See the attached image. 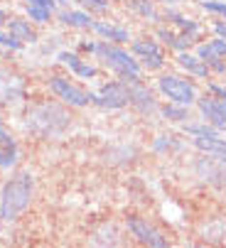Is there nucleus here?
I'll list each match as a JSON object with an SVG mask.
<instances>
[{"instance_id": "nucleus-25", "label": "nucleus", "mask_w": 226, "mask_h": 248, "mask_svg": "<svg viewBox=\"0 0 226 248\" xmlns=\"http://www.w3.org/2000/svg\"><path fill=\"white\" fill-rule=\"evenodd\" d=\"M182 148V143L172 135V133H160L155 140H153V150L158 153V155H167V153H175V150H179Z\"/></svg>"}, {"instance_id": "nucleus-28", "label": "nucleus", "mask_w": 226, "mask_h": 248, "mask_svg": "<svg viewBox=\"0 0 226 248\" xmlns=\"http://www.w3.org/2000/svg\"><path fill=\"white\" fill-rule=\"evenodd\" d=\"M199 5H202V10L214 13V15H219V17L226 20V0H202Z\"/></svg>"}, {"instance_id": "nucleus-22", "label": "nucleus", "mask_w": 226, "mask_h": 248, "mask_svg": "<svg viewBox=\"0 0 226 248\" xmlns=\"http://www.w3.org/2000/svg\"><path fill=\"white\" fill-rule=\"evenodd\" d=\"M8 32L13 34V37H17L22 45L25 42H37V30L30 25V20H22V17H10L8 20Z\"/></svg>"}, {"instance_id": "nucleus-5", "label": "nucleus", "mask_w": 226, "mask_h": 248, "mask_svg": "<svg viewBox=\"0 0 226 248\" xmlns=\"http://www.w3.org/2000/svg\"><path fill=\"white\" fill-rule=\"evenodd\" d=\"M130 54L140 62V66L145 72H162L167 59H165V52L160 47V42L155 37H140V40H133L130 42Z\"/></svg>"}, {"instance_id": "nucleus-24", "label": "nucleus", "mask_w": 226, "mask_h": 248, "mask_svg": "<svg viewBox=\"0 0 226 248\" xmlns=\"http://www.w3.org/2000/svg\"><path fill=\"white\" fill-rule=\"evenodd\" d=\"M126 5L130 13H135L138 17L147 20V22H158L162 15L155 8V0H126Z\"/></svg>"}, {"instance_id": "nucleus-15", "label": "nucleus", "mask_w": 226, "mask_h": 248, "mask_svg": "<svg viewBox=\"0 0 226 248\" xmlns=\"http://www.w3.org/2000/svg\"><path fill=\"white\" fill-rule=\"evenodd\" d=\"M103 42H111V45H126L130 40V32L128 27H121V25H111V22H103V20H94V27H91Z\"/></svg>"}, {"instance_id": "nucleus-18", "label": "nucleus", "mask_w": 226, "mask_h": 248, "mask_svg": "<svg viewBox=\"0 0 226 248\" xmlns=\"http://www.w3.org/2000/svg\"><path fill=\"white\" fill-rule=\"evenodd\" d=\"M57 59L64 64V66H69L71 69V72L74 74H77V77H81V79H94L96 77V66H91L89 62H84L77 52H59L57 54Z\"/></svg>"}, {"instance_id": "nucleus-7", "label": "nucleus", "mask_w": 226, "mask_h": 248, "mask_svg": "<svg viewBox=\"0 0 226 248\" xmlns=\"http://www.w3.org/2000/svg\"><path fill=\"white\" fill-rule=\"evenodd\" d=\"M126 224H128L130 236H133L138 243H143V246H147V248H172L170 241H167V236H165L160 229H155L147 219H143V217H128Z\"/></svg>"}, {"instance_id": "nucleus-11", "label": "nucleus", "mask_w": 226, "mask_h": 248, "mask_svg": "<svg viewBox=\"0 0 226 248\" xmlns=\"http://www.w3.org/2000/svg\"><path fill=\"white\" fill-rule=\"evenodd\" d=\"M128 89H130V106H133V108H135L140 116H145V118H153L155 113H160V103H158L155 93L150 91L143 81L130 84Z\"/></svg>"}, {"instance_id": "nucleus-19", "label": "nucleus", "mask_w": 226, "mask_h": 248, "mask_svg": "<svg viewBox=\"0 0 226 248\" xmlns=\"http://www.w3.org/2000/svg\"><path fill=\"white\" fill-rule=\"evenodd\" d=\"M17 160V145H15V140L13 135L5 130L3 121H0V167L3 170H10Z\"/></svg>"}, {"instance_id": "nucleus-33", "label": "nucleus", "mask_w": 226, "mask_h": 248, "mask_svg": "<svg viewBox=\"0 0 226 248\" xmlns=\"http://www.w3.org/2000/svg\"><path fill=\"white\" fill-rule=\"evenodd\" d=\"M207 66H209V72H211V74L226 77V59H224V57H216V59H214V62H209Z\"/></svg>"}, {"instance_id": "nucleus-2", "label": "nucleus", "mask_w": 226, "mask_h": 248, "mask_svg": "<svg viewBox=\"0 0 226 248\" xmlns=\"http://www.w3.org/2000/svg\"><path fill=\"white\" fill-rule=\"evenodd\" d=\"M94 57L101 59V64H103L106 69H111V72L118 77V81H123L126 86L143 81V79H140V74H143L140 62H138L128 49H123L121 45H111V42H103V40H101V42L96 45Z\"/></svg>"}, {"instance_id": "nucleus-14", "label": "nucleus", "mask_w": 226, "mask_h": 248, "mask_svg": "<svg viewBox=\"0 0 226 248\" xmlns=\"http://www.w3.org/2000/svg\"><path fill=\"white\" fill-rule=\"evenodd\" d=\"M155 37H158L167 49H175L177 54H179V52H190V47L194 45L192 37H187V34H182V32H175V30H170V27H165V25H158Z\"/></svg>"}, {"instance_id": "nucleus-12", "label": "nucleus", "mask_w": 226, "mask_h": 248, "mask_svg": "<svg viewBox=\"0 0 226 248\" xmlns=\"http://www.w3.org/2000/svg\"><path fill=\"white\" fill-rule=\"evenodd\" d=\"M197 108H199L204 123H209L219 133H226V111H224V106L219 103V98H214L211 93H204V96L197 98Z\"/></svg>"}, {"instance_id": "nucleus-1", "label": "nucleus", "mask_w": 226, "mask_h": 248, "mask_svg": "<svg viewBox=\"0 0 226 248\" xmlns=\"http://www.w3.org/2000/svg\"><path fill=\"white\" fill-rule=\"evenodd\" d=\"M71 123H74V116L69 113V108H64V106L54 101L30 103L25 111V118H22V128L40 140L62 138L71 128Z\"/></svg>"}, {"instance_id": "nucleus-8", "label": "nucleus", "mask_w": 226, "mask_h": 248, "mask_svg": "<svg viewBox=\"0 0 226 248\" xmlns=\"http://www.w3.org/2000/svg\"><path fill=\"white\" fill-rule=\"evenodd\" d=\"M27 96V81L8 66H0V106H15Z\"/></svg>"}, {"instance_id": "nucleus-30", "label": "nucleus", "mask_w": 226, "mask_h": 248, "mask_svg": "<svg viewBox=\"0 0 226 248\" xmlns=\"http://www.w3.org/2000/svg\"><path fill=\"white\" fill-rule=\"evenodd\" d=\"M77 3L84 10H89V15L91 13H106L108 10V0H77Z\"/></svg>"}, {"instance_id": "nucleus-20", "label": "nucleus", "mask_w": 226, "mask_h": 248, "mask_svg": "<svg viewBox=\"0 0 226 248\" xmlns=\"http://www.w3.org/2000/svg\"><path fill=\"white\" fill-rule=\"evenodd\" d=\"M162 17L170 20L182 34H187V37H192V40L202 32V27H199V22H197L194 17H187V15H182V13H177V10H165Z\"/></svg>"}, {"instance_id": "nucleus-26", "label": "nucleus", "mask_w": 226, "mask_h": 248, "mask_svg": "<svg viewBox=\"0 0 226 248\" xmlns=\"http://www.w3.org/2000/svg\"><path fill=\"white\" fill-rule=\"evenodd\" d=\"M160 116L165 121H172V123H187V118H190V108L177 106V103H165V106H160Z\"/></svg>"}, {"instance_id": "nucleus-4", "label": "nucleus", "mask_w": 226, "mask_h": 248, "mask_svg": "<svg viewBox=\"0 0 226 248\" xmlns=\"http://www.w3.org/2000/svg\"><path fill=\"white\" fill-rule=\"evenodd\" d=\"M158 91L162 93V98H167V103H177V106H190L197 103V86L194 81L184 79L179 74H160L158 77Z\"/></svg>"}, {"instance_id": "nucleus-6", "label": "nucleus", "mask_w": 226, "mask_h": 248, "mask_svg": "<svg viewBox=\"0 0 226 248\" xmlns=\"http://www.w3.org/2000/svg\"><path fill=\"white\" fill-rule=\"evenodd\" d=\"M47 86L59 101H64L66 106H74V108H84V106L91 103V93L84 91L81 86H77L74 81H69L66 77L54 74V77L47 79Z\"/></svg>"}, {"instance_id": "nucleus-3", "label": "nucleus", "mask_w": 226, "mask_h": 248, "mask_svg": "<svg viewBox=\"0 0 226 248\" xmlns=\"http://www.w3.org/2000/svg\"><path fill=\"white\" fill-rule=\"evenodd\" d=\"M34 194V180L30 172H15L3 187V197H0V219L13 221L17 219L22 211L30 206Z\"/></svg>"}, {"instance_id": "nucleus-10", "label": "nucleus", "mask_w": 226, "mask_h": 248, "mask_svg": "<svg viewBox=\"0 0 226 248\" xmlns=\"http://www.w3.org/2000/svg\"><path fill=\"white\" fill-rule=\"evenodd\" d=\"M194 174L199 177L202 182H207V185H211L216 189H224L226 187V160L202 155L194 162Z\"/></svg>"}, {"instance_id": "nucleus-17", "label": "nucleus", "mask_w": 226, "mask_h": 248, "mask_svg": "<svg viewBox=\"0 0 226 248\" xmlns=\"http://www.w3.org/2000/svg\"><path fill=\"white\" fill-rule=\"evenodd\" d=\"M199 236L211 246H226V217H214L199 226Z\"/></svg>"}, {"instance_id": "nucleus-34", "label": "nucleus", "mask_w": 226, "mask_h": 248, "mask_svg": "<svg viewBox=\"0 0 226 248\" xmlns=\"http://www.w3.org/2000/svg\"><path fill=\"white\" fill-rule=\"evenodd\" d=\"M25 5H32V8H45V10H49V13H54V8H57L54 0H25Z\"/></svg>"}, {"instance_id": "nucleus-27", "label": "nucleus", "mask_w": 226, "mask_h": 248, "mask_svg": "<svg viewBox=\"0 0 226 248\" xmlns=\"http://www.w3.org/2000/svg\"><path fill=\"white\" fill-rule=\"evenodd\" d=\"M184 133L192 138H221V133L209 123H184Z\"/></svg>"}, {"instance_id": "nucleus-35", "label": "nucleus", "mask_w": 226, "mask_h": 248, "mask_svg": "<svg viewBox=\"0 0 226 248\" xmlns=\"http://www.w3.org/2000/svg\"><path fill=\"white\" fill-rule=\"evenodd\" d=\"M209 45H211V49H214L219 57H226V40H219V37H214V40H209Z\"/></svg>"}, {"instance_id": "nucleus-9", "label": "nucleus", "mask_w": 226, "mask_h": 248, "mask_svg": "<svg viewBox=\"0 0 226 248\" xmlns=\"http://www.w3.org/2000/svg\"><path fill=\"white\" fill-rule=\"evenodd\" d=\"M91 103L101 106V108H123V106L130 103V89L123 81H108L103 84L96 93H91Z\"/></svg>"}, {"instance_id": "nucleus-38", "label": "nucleus", "mask_w": 226, "mask_h": 248, "mask_svg": "<svg viewBox=\"0 0 226 248\" xmlns=\"http://www.w3.org/2000/svg\"><path fill=\"white\" fill-rule=\"evenodd\" d=\"M158 3H162V5H175L177 0H158Z\"/></svg>"}, {"instance_id": "nucleus-13", "label": "nucleus", "mask_w": 226, "mask_h": 248, "mask_svg": "<svg viewBox=\"0 0 226 248\" xmlns=\"http://www.w3.org/2000/svg\"><path fill=\"white\" fill-rule=\"evenodd\" d=\"M89 246L91 248H123V233L116 224H101L91 231L89 236Z\"/></svg>"}, {"instance_id": "nucleus-37", "label": "nucleus", "mask_w": 226, "mask_h": 248, "mask_svg": "<svg viewBox=\"0 0 226 248\" xmlns=\"http://www.w3.org/2000/svg\"><path fill=\"white\" fill-rule=\"evenodd\" d=\"M8 20H10V17H8V13H5V10H0V27L8 25Z\"/></svg>"}, {"instance_id": "nucleus-16", "label": "nucleus", "mask_w": 226, "mask_h": 248, "mask_svg": "<svg viewBox=\"0 0 226 248\" xmlns=\"http://www.w3.org/2000/svg\"><path fill=\"white\" fill-rule=\"evenodd\" d=\"M175 62H177V66H179V69H184L187 74H192V77H197V79H204V81L209 84L211 72H209V66H207L197 54H192V52H179Z\"/></svg>"}, {"instance_id": "nucleus-29", "label": "nucleus", "mask_w": 226, "mask_h": 248, "mask_svg": "<svg viewBox=\"0 0 226 248\" xmlns=\"http://www.w3.org/2000/svg\"><path fill=\"white\" fill-rule=\"evenodd\" d=\"M25 8H27V17L32 22H37V25H45V22L52 20V13L45 10V8H32V5H25Z\"/></svg>"}, {"instance_id": "nucleus-32", "label": "nucleus", "mask_w": 226, "mask_h": 248, "mask_svg": "<svg viewBox=\"0 0 226 248\" xmlns=\"http://www.w3.org/2000/svg\"><path fill=\"white\" fill-rule=\"evenodd\" d=\"M207 91L214 96V98H219V103L224 106V111H226V86H221V84H214V81H209L207 84Z\"/></svg>"}, {"instance_id": "nucleus-40", "label": "nucleus", "mask_w": 226, "mask_h": 248, "mask_svg": "<svg viewBox=\"0 0 226 248\" xmlns=\"http://www.w3.org/2000/svg\"><path fill=\"white\" fill-rule=\"evenodd\" d=\"M190 248H207V246H199V243H197V246H190Z\"/></svg>"}, {"instance_id": "nucleus-23", "label": "nucleus", "mask_w": 226, "mask_h": 248, "mask_svg": "<svg viewBox=\"0 0 226 248\" xmlns=\"http://www.w3.org/2000/svg\"><path fill=\"white\" fill-rule=\"evenodd\" d=\"M59 22L66 25V27H77V30H91L94 27V17L86 10H62Z\"/></svg>"}, {"instance_id": "nucleus-31", "label": "nucleus", "mask_w": 226, "mask_h": 248, "mask_svg": "<svg viewBox=\"0 0 226 248\" xmlns=\"http://www.w3.org/2000/svg\"><path fill=\"white\" fill-rule=\"evenodd\" d=\"M0 45H3V47H8V49H22V42L17 40V37H13V34L10 32H5V30H0Z\"/></svg>"}, {"instance_id": "nucleus-39", "label": "nucleus", "mask_w": 226, "mask_h": 248, "mask_svg": "<svg viewBox=\"0 0 226 248\" xmlns=\"http://www.w3.org/2000/svg\"><path fill=\"white\" fill-rule=\"evenodd\" d=\"M54 3H57V5H66V3H69V0H54Z\"/></svg>"}, {"instance_id": "nucleus-21", "label": "nucleus", "mask_w": 226, "mask_h": 248, "mask_svg": "<svg viewBox=\"0 0 226 248\" xmlns=\"http://www.w3.org/2000/svg\"><path fill=\"white\" fill-rule=\"evenodd\" d=\"M192 143L204 155L226 160V138H192Z\"/></svg>"}, {"instance_id": "nucleus-36", "label": "nucleus", "mask_w": 226, "mask_h": 248, "mask_svg": "<svg viewBox=\"0 0 226 248\" xmlns=\"http://www.w3.org/2000/svg\"><path fill=\"white\" fill-rule=\"evenodd\" d=\"M96 45H98V42H81L79 47H81V52H89V54H94V52H96Z\"/></svg>"}]
</instances>
